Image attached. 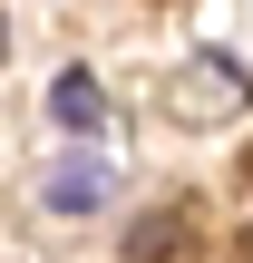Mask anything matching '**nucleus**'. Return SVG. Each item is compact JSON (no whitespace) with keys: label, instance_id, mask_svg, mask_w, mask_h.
Here are the masks:
<instances>
[{"label":"nucleus","instance_id":"1","mask_svg":"<svg viewBox=\"0 0 253 263\" xmlns=\"http://www.w3.org/2000/svg\"><path fill=\"white\" fill-rule=\"evenodd\" d=\"M49 117H59V127H88V137H98V127H107V98H98V78H88V68H68V78L49 88Z\"/></svg>","mask_w":253,"mask_h":263},{"label":"nucleus","instance_id":"2","mask_svg":"<svg viewBox=\"0 0 253 263\" xmlns=\"http://www.w3.org/2000/svg\"><path fill=\"white\" fill-rule=\"evenodd\" d=\"M185 78H195V88H185V117H224V107H234V98H244V78H234V68H224V59H195V68H185Z\"/></svg>","mask_w":253,"mask_h":263},{"label":"nucleus","instance_id":"3","mask_svg":"<svg viewBox=\"0 0 253 263\" xmlns=\"http://www.w3.org/2000/svg\"><path fill=\"white\" fill-rule=\"evenodd\" d=\"M98 195H107V166H59V176H49V205H68V215L98 205Z\"/></svg>","mask_w":253,"mask_h":263}]
</instances>
